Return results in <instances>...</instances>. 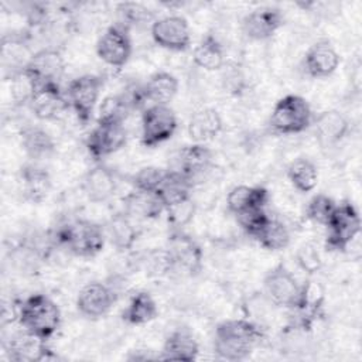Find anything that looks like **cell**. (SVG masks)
<instances>
[{
	"label": "cell",
	"instance_id": "9c48e42d",
	"mask_svg": "<svg viewBox=\"0 0 362 362\" xmlns=\"http://www.w3.org/2000/svg\"><path fill=\"white\" fill-rule=\"evenodd\" d=\"M96 54L107 66L122 69L132 55L130 30L120 23L109 25L96 42Z\"/></svg>",
	"mask_w": 362,
	"mask_h": 362
},
{
	"label": "cell",
	"instance_id": "8d00e7d4",
	"mask_svg": "<svg viewBox=\"0 0 362 362\" xmlns=\"http://www.w3.org/2000/svg\"><path fill=\"white\" fill-rule=\"evenodd\" d=\"M8 79H10V93L14 103L28 105L34 92L40 86L38 82L24 68L21 71L14 72L11 76H8Z\"/></svg>",
	"mask_w": 362,
	"mask_h": 362
},
{
	"label": "cell",
	"instance_id": "d6986e66",
	"mask_svg": "<svg viewBox=\"0 0 362 362\" xmlns=\"http://www.w3.org/2000/svg\"><path fill=\"white\" fill-rule=\"evenodd\" d=\"M24 69L38 82V85L47 82L59 83L65 72V59L58 48L47 47L34 52Z\"/></svg>",
	"mask_w": 362,
	"mask_h": 362
},
{
	"label": "cell",
	"instance_id": "30bf717a",
	"mask_svg": "<svg viewBox=\"0 0 362 362\" xmlns=\"http://www.w3.org/2000/svg\"><path fill=\"white\" fill-rule=\"evenodd\" d=\"M154 44L173 52H184L191 45V31L188 21L182 16H165L157 18L150 25Z\"/></svg>",
	"mask_w": 362,
	"mask_h": 362
},
{
	"label": "cell",
	"instance_id": "d590c367",
	"mask_svg": "<svg viewBox=\"0 0 362 362\" xmlns=\"http://www.w3.org/2000/svg\"><path fill=\"white\" fill-rule=\"evenodd\" d=\"M167 173H168L167 168L147 165V167L140 168L134 174L129 175L127 180H129V184L136 191L157 194V191L161 188V185L167 177Z\"/></svg>",
	"mask_w": 362,
	"mask_h": 362
},
{
	"label": "cell",
	"instance_id": "e0dca14e",
	"mask_svg": "<svg viewBox=\"0 0 362 362\" xmlns=\"http://www.w3.org/2000/svg\"><path fill=\"white\" fill-rule=\"evenodd\" d=\"M325 303V290L320 281L307 279L300 284V294L293 311L297 314L296 325L303 329H310L315 318L321 314Z\"/></svg>",
	"mask_w": 362,
	"mask_h": 362
},
{
	"label": "cell",
	"instance_id": "5bb4252c",
	"mask_svg": "<svg viewBox=\"0 0 362 362\" xmlns=\"http://www.w3.org/2000/svg\"><path fill=\"white\" fill-rule=\"evenodd\" d=\"M284 25V14L279 7L262 6L249 11L242 18L243 34L253 41L272 38Z\"/></svg>",
	"mask_w": 362,
	"mask_h": 362
},
{
	"label": "cell",
	"instance_id": "ac0fdd59",
	"mask_svg": "<svg viewBox=\"0 0 362 362\" xmlns=\"http://www.w3.org/2000/svg\"><path fill=\"white\" fill-rule=\"evenodd\" d=\"M21 328V327H20ZM6 354L10 361L14 362H31V361H48L55 358L45 341L31 335L25 329L14 332L10 339L4 342Z\"/></svg>",
	"mask_w": 362,
	"mask_h": 362
},
{
	"label": "cell",
	"instance_id": "603a6c76",
	"mask_svg": "<svg viewBox=\"0 0 362 362\" xmlns=\"http://www.w3.org/2000/svg\"><path fill=\"white\" fill-rule=\"evenodd\" d=\"M198 354L199 345L194 334L188 328H175L165 337L158 359L192 362L198 358Z\"/></svg>",
	"mask_w": 362,
	"mask_h": 362
},
{
	"label": "cell",
	"instance_id": "7c38bea8",
	"mask_svg": "<svg viewBox=\"0 0 362 362\" xmlns=\"http://www.w3.org/2000/svg\"><path fill=\"white\" fill-rule=\"evenodd\" d=\"M117 300L112 286L102 281L85 284L76 296V310L88 320H98L106 315Z\"/></svg>",
	"mask_w": 362,
	"mask_h": 362
},
{
	"label": "cell",
	"instance_id": "1f68e13d",
	"mask_svg": "<svg viewBox=\"0 0 362 362\" xmlns=\"http://www.w3.org/2000/svg\"><path fill=\"white\" fill-rule=\"evenodd\" d=\"M158 307L148 291H137L132 296L122 313V320L129 325H144L156 320Z\"/></svg>",
	"mask_w": 362,
	"mask_h": 362
},
{
	"label": "cell",
	"instance_id": "4dcf8cb0",
	"mask_svg": "<svg viewBox=\"0 0 362 362\" xmlns=\"http://www.w3.org/2000/svg\"><path fill=\"white\" fill-rule=\"evenodd\" d=\"M192 61L205 71H218L225 64V49L221 41L211 33L205 34L194 47Z\"/></svg>",
	"mask_w": 362,
	"mask_h": 362
},
{
	"label": "cell",
	"instance_id": "3957f363",
	"mask_svg": "<svg viewBox=\"0 0 362 362\" xmlns=\"http://www.w3.org/2000/svg\"><path fill=\"white\" fill-rule=\"evenodd\" d=\"M54 242L76 257H95L105 246V228L88 219H74L57 228Z\"/></svg>",
	"mask_w": 362,
	"mask_h": 362
},
{
	"label": "cell",
	"instance_id": "74e56055",
	"mask_svg": "<svg viewBox=\"0 0 362 362\" xmlns=\"http://www.w3.org/2000/svg\"><path fill=\"white\" fill-rule=\"evenodd\" d=\"M195 202L192 195L177 199L164 206V212L167 214V221L174 229H182L188 225L195 215Z\"/></svg>",
	"mask_w": 362,
	"mask_h": 362
},
{
	"label": "cell",
	"instance_id": "484cf974",
	"mask_svg": "<svg viewBox=\"0 0 362 362\" xmlns=\"http://www.w3.org/2000/svg\"><path fill=\"white\" fill-rule=\"evenodd\" d=\"M270 199V194L260 185H236L226 195V208L238 216L243 212L266 208Z\"/></svg>",
	"mask_w": 362,
	"mask_h": 362
},
{
	"label": "cell",
	"instance_id": "7402d4cb",
	"mask_svg": "<svg viewBox=\"0 0 362 362\" xmlns=\"http://www.w3.org/2000/svg\"><path fill=\"white\" fill-rule=\"evenodd\" d=\"M82 189L90 202L102 204L109 201L117 189L115 171L105 164H96L85 173L82 178Z\"/></svg>",
	"mask_w": 362,
	"mask_h": 362
},
{
	"label": "cell",
	"instance_id": "277c9868",
	"mask_svg": "<svg viewBox=\"0 0 362 362\" xmlns=\"http://www.w3.org/2000/svg\"><path fill=\"white\" fill-rule=\"evenodd\" d=\"M170 272L194 277L202 272L204 252L199 243L184 229L171 228L164 247Z\"/></svg>",
	"mask_w": 362,
	"mask_h": 362
},
{
	"label": "cell",
	"instance_id": "836d02e7",
	"mask_svg": "<svg viewBox=\"0 0 362 362\" xmlns=\"http://www.w3.org/2000/svg\"><path fill=\"white\" fill-rule=\"evenodd\" d=\"M290 230L279 219L270 218L263 229L255 236V240L269 252H279L290 245Z\"/></svg>",
	"mask_w": 362,
	"mask_h": 362
},
{
	"label": "cell",
	"instance_id": "5b68a950",
	"mask_svg": "<svg viewBox=\"0 0 362 362\" xmlns=\"http://www.w3.org/2000/svg\"><path fill=\"white\" fill-rule=\"evenodd\" d=\"M313 119V110L307 99L290 93L274 103L269 117V126L277 134H298L311 126Z\"/></svg>",
	"mask_w": 362,
	"mask_h": 362
},
{
	"label": "cell",
	"instance_id": "6da1fadb",
	"mask_svg": "<svg viewBox=\"0 0 362 362\" xmlns=\"http://www.w3.org/2000/svg\"><path fill=\"white\" fill-rule=\"evenodd\" d=\"M263 329L246 318L221 321L214 332V351L225 361H243L262 341Z\"/></svg>",
	"mask_w": 362,
	"mask_h": 362
},
{
	"label": "cell",
	"instance_id": "52a82bcc",
	"mask_svg": "<svg viewBox=\"0 0 362 362\" xmlns=\"http://www.w3.org/2000/svg\"><path fill=\"white\" fill-rule=\"evenodd\" d=\"M103 85L105 78L96 74L76 76L68 83L65 90L68 103L82 126H86L90 122Z\"/></svg>",
	"mask_w": 362,
	"mask_h": 362
},
{
	"label": "cell",
	"instance_id": "2e32d148",
	"mask_svg": "<svg viewBox=\"0 0 362 362\" xmlns=\"http://www.w3.org/2000/svg\"><path fill=\"white\" fill-rule=\"evenodd\" d=\"M339 62V54L332 42L327 38H321L310 45V48L305 51L303 68L310 78L322 79L331 76L337 71Z\"/></svg>",
	"mask_w": 362,
	"mask_h": 362
},
{
	"label": "cell",
	"instance_id": "d4e9b609",
	"mask_svg": "<svg viewBox=\"0 0 362 362\" xmlns=\"http://www.w3.org/2000/svg\"><path fill=\"white\" fill-rule=\"evenodd\" d=\"M103 228L106 240H109L110 245L119 252H127L133 249L140 236L137 221L123 211L112 215Z\"/></svg>",
	"mask_w": 362,
	"mask_h": 362
},
{
	"label": "cell",
	"instance_id": "4fadbf2b",
	"mask_svg": "<svg viewBox=\"0 0 362 362\" xmlns=\"http://www.w3.org/2000/svg\"><path fill=\"white\" fill-rule=\"evenodd\" d=\"M33 115L42 122L59 119L69 107L66 93L57 82H47L37 88L28 102Z\"/></svg>",
	"mask_w": 362,
	"mask_h": 362
},
{
	"label": "cell",
	"instance_id": "83f0119b",
	"mask_svg": "<svg viewBox=\"0 0 362 362\" xmlns=\"http://www.w3.org/2000/svg\"><path fill=\"white\" fill-rule=\"evenodd\" d=\"M222 117L214 107H202L189 117L187 132L194 143H205L215 139L222 130Z\"/></svg>",
	"mask_w": 362,
	"mask_h": 362
},
{
	"label": "cell",
	"instance_id": "ffe728a7",
	"mask_svg": "<svg viewBox=\"0 0 362 362\" xmlns=\"http://www.w3.org/2000/svg\"><path fill=\"white\" fill-rule=\"evenodd\" d=\"M315 140L321 147H334L339 144L349 133V120L344 113L335 109H328L313 119Z\"/></svg>",
	"mask_w": 362,
	"mask_h": 362
},
{
	"label": "cell",
	"instance_id": "44dd1931",
	"mask_svg": "<svg viewBox=\"0 0 362 362\" xmlns=\"http://www.w3.org/2000/svg\"><path fill=\"white\" fill-rule=\"evenodd\" d=\"M18 184L23 198L31 204H41L49 195L51 175L38 163H27L18 171Z\"/></svg>",
	"mask_w": 362,
	"mask_h": 362
},
{
	"label": "cell",
	"instance_id": "4316f807",
	"mask_svg": "<svg viewBox=\"0 0 362 362\" xmlns=\"http://www.w3.org/2000/svg\"><path fill=\"white\" fill-rule=\"evenodd\" d=\"M20 143L31 163H41L55 151V141L51 134L40 126H25L20 133Z\"/></svg>",
	"mask_w": 362,
	"mask_h": 362
},
{
	"label": "cell",
	"instance_id": "8992f818",
	"mask_svg": "<svg viewBox=\"0 0 362 362\" xmlns=\"http://www.w3.org/2000/svg\"><path fill=\"white\" fill-rule=\"evenodd\" d=\"M324 246L328 252L345 253L361 233V216L355 205L349 201L337 204L328 222Z\"/></svg>",
	"mask_w": 362,
	"mask_h": 362
},
{
	"label": "cell",
	"instance_id": "f1b7e54d",
	"mask_svg": "<svg viewBox=\"0 0 362 362\" xmlns=\"http://www.w3.org/2000/svg\"><path fill=\"white\" fill-rule=\"evenodd\" d=\"M123 212L137 222L148 221L158 218L164 212V205L157 194L133 189L123 198Z\"/></svg>",
	"mask_w": 362,
	"mask_h": 362
},
{
	"label": "cell",
	"instance_id": "8fae6325",
	"mask_svg": "<svg viewBox=\"0 0 362 362\" xmlns=\"http://www.w3.org/2000/svg\"><path fill=\"white\" fill-rule=\"evenodd\" d=\"M263 287L273 304L290 310L294 308L300 294V284L283 263H279L264 274Z\"/></svg>",
	"mask_w": 362,
	"mask_h": 362
},
{
	"label": "cell",
	"instance_id": "ba28073f",
	"mask_svg": "<svg viewBox=\"0 0 362 362\" xmlns=\"http://www.w3.org/2000/svg\"><path fill=\"white\" fill-rule=\"evenodd\" d=\"M178 126L177 116L168 105H148L141 110V136L144 147L153 148L170 140Z\"/></svg>",
	"mask_w": 362,
	"mask_h": 362
},
{
	"label": "cell",
	"instance_id": "d6a6232c",
	"mask_svg": "<svg viewBox=\"0 0 362 362\" xmlns=\"http://www.w3.org/2000/svg\"><path fill=\"white\" fill-rule=\"evenodd\" d=\"M287 178L294 189L307 194L317 187L318 168L310 158L298 157L288 164Z\"/></svg>",
	"mask_w": 362,
	"mask_h": 362
},
{
	"label": "cell",
	"instance_id": "b9f144b4",
	"mask_svg": "<svg viewBox=\"0 0 362 362\" xmlns=\"http://www.w3.org/2000/svg\"><path fill=\"white\" fill-rule=\"evenodd\" d=\"M296 260L298 267L308 274L317 273L322 266L321 256L313 243L301 245L296 252Z\"/></svg>",
	"mask_w": 362,
	"mask_h": 362
},
{
	"label": "cell",
	"instance_id": "ab89813d",
	"mask_svg": "<svg viewBox=\"0 0 362 362\" xmlns=\"http://www.w3.org/2000/svg\"><path fill=\"white\" fill-rule=\"evenodd\" d=\"M132 113L129 106L126 105L124 99L120 93L110 95L103 99L99 107V116L96 123H123L127 116Z\"/></svg>",
	"mask_w": 362,
	"mask_h": 362
},
{
	"label": "cell",
	"instance_id": "cb8c5ba5",
	"mask_svg": "<svg viewBox=\"0 0 362 362\" xmlns=\"http://www.w3.org/2000/svg\"><path fill=\"white\" fill-rule=\"evenodd\" d=\"M212 165V151L202 143H192L184 146L177 156V171L185 175L189 181L202 177Z\"/></svg>",
	"mask_w": 362,
	"mask_h": 362
},
{
	"label": "cell",
	"instance_id": "f546056e",
	"mask_svg": "<svg viewBox=\"0 0 362 362\" xmlns=\"http://www.w3.org/2000/svg\"><path fill=\"white\" fill-rule=\"evenodd\" d=\"M144 95L150 105H168L178 93V79L165 71H157L143 83Z\"/></svg>",
	"mask_w": 362,
	"mask_h": 362
},
{
	"label": "cell",
	"instance_id": "60d3db41",
	"mask_svg": "<svg viewBox=\"0 0 362 362\" xmlns=\"http://www.w3.org/2000/svg\"><path fill=\"white\" fill-rule=\"evenodd\" d=\"M235 218H236L239 226L245 230V233L255 239V236L263 229V226L269 222V219L272 216L266 212L264 208H262V209L243 212Z\"/></svg>",
	"mask_w": 362,
	"mask_h": 362
},
{
	"label": "cell",
	"instance_id": "f35d334b",
	"mask_svg": "<svg viewBox=\"0 0 362 362\" xmlns=\"http://www.w3.org/2000/svg\"><path fill=\"white\" fill-rule=\"evenodd\" d=\"M337 202L325 195V194H315L305 206V218L311 221L313 223L327 226L334 211H335Z\"/></svg>",
	"mask_w": 362,
	"mask_h": 362
},
{
	"label": "cell",
	"instance_id": "e575fe53",
	"mask_svg": "<svg viewBox=\"0 0 362 362\" xmlns=\"http://www.w3.org/2000/svg\"><path fill=\"white\" fill-rule=\"evenodd\" d=\"M116 11L119 16L117 23L123 24L129 30L132 27H146L147 24H153L157 20L154 11H151L144 4L136 1L119 3L116 6Z\"/></svg>",
	"mask_w": 362,
	"mask_h": 362
},
{
	"label": "cell",
	"instance_id": "9a60e30c",
	"mask_svg": "<svg viewBox=\"0 0 362 362\" xmlns=\"http://www.w3.org/2000/svg\"><path fill=\"white\" fill-rule=\"evenodd\" d=\"M126 141L127 130L123 123H96L86 139V148L95 160H99L119 151Z\"/></svg>",
	"mask_w": 362,
	"mask_h": 362
},
{
	"label": "cell",
	"instance_id": "7a4b0ae2",
	"mask_svg": "<svg viewBox=\"0 0 362 362\" xmlns=\"http://www.w3.org/2000/svg\"><path fill=\"white\" fill-rule=\"evenodd\" d=\"M17 321L23 329L47 342L59 329L62 314L52 298L47 294L35 293L20 303Z\"/></svg>",
	"mask_w": 362,
	"mask_h": 362
}]
</instances>
